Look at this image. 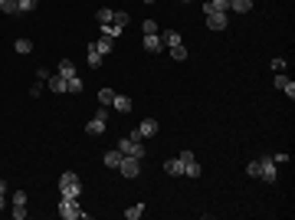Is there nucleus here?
I'll return each mask as SVG.
<instances>
[{"label":"nucleus","mask_w":295,"mask_h":220,"mask_svg":"<svg viewBox=\"0 0 295 220\" xmlns=\"http://www.w3.org/2000/svg\"><path fill=\"white\" fill-rule=\"evenodd\" d=\"M151 135H158V119H144L141 125H138L135 132L128 135V138H135V141H144V138H151Z\"/></svg>","instance_id":"f03ea898"},{"label":"nucleus","mask_w":295,"mask_h":220,"mask_svg":"<svg viewBox=\"0 0 295 220\" xmlns=\"http://www.w3.org/2000/svg\"><path fill=\"white\" fill-rule=\"evenodd\" d=\"M59 191H62V197H72V201H79V194H82L79 174H76V171H62V174H59Z\"/></svg>","instance_id":"f257e3e1"},{"label":"nucleus","mask_w":295,"mask_h":220,"mask_svg":"<svg viewBox=\"0 0 295 220\" xmlns=\"http://www.w3.org/2000/svg\"><path fill=\"white\" fill-rule=\"evenodd\" d=\"M98 66H102V53L95 46H89V69H98Z\"/></svg>","instance_id":"412c9836"},{"label":"nucleus","mask_w":295,"mask_h":220,"mask_svg":"<svg viewBox=\"0 0 295 220\" xmlns=\"http://www.w3.org/2000/svg\"><path fill=\"white\" fill-rule=\"evenodd\" d=\"M272 72H285V59H282V56L272 59Z\"/></svg>","instance_id":"72a5a7b5"},{"label":"nucleus","mask_w":295,"mask_h":220,"mask_svg":"<svg viewBox=\"0 0 295 220\" xmlns=\"http://www.w3.org/2000/svg\"><path fill=\"white\" fill-rule=\"evenodd\" d=\"M105 119H108V112H105V105H98L95 119L86 125V135H102V132H105Z\"/></svg>","instance_id":"0eeeda50"},{"label":"nucleus","mask_w":295,"mask_h":220,"mask_svg":"<svg viewBox=\"0 0 295 220\" xmlns=\"http://www.w3.org/2000/svg\"><path fill=\"white\" fill-rule=\"evenodd\" d=\"M92 46H95V50H98V53H102V56H105V53H112V46H115V36H108V33H102V36H98Z\"/></svg>","instance_id":"9b49d317"},{"label":"nucleus","mask_w":295,"mask_h":220,"mask_svg":"<svg viewBox=\"0 0 295 220\" xmlns=\"http://www.w3.org/2000/svg\"><path fill=\"white\" fill-rule=\"evenodd\" d=\"M13 204H26V191H13Z\"/></svg>","instance_id":"f704fd0d"},{"label":"nucleus","mask_w":295,"mask_h":220,"mask_svg":"<svg viewBox=\"0 0 295 220\" xmlns=\"http://www.w3.org/2000/svg\"><path fill=\"white\" fill-rule=\"evenodd\" d=\"M59 217H62V220H76V217H82L79 201H72V197H62V201H59Z\"/></svg>","instance_id":"39448f33"},{"label":"nucleus","mask_w":295,"mask_h":220,"mask_svg":"<svg viewBox=\"0 0 295 220\" xmlns=\"http://www.w3.org/2000/svg\"><path fill=\"white\" fill-rule=\"evenodd\" d=\"M164 171H167V174H184V164H180V158H171V161H164Z\"/></svg>","instance_id":"a211bd4d"},{"label":"nucleus","mask_w":295,"mask_h":220,"mask_svg":"<svg viewBox=\"0 0 295 220\" xmlns=\"http://www.w3.org/2000/svg\"><path fill=\"white\" fill-rule=\"evenodd\" d=\"M167 53H171V56L177 59V63H184V59H187V50H184V43H180V46H171Z\"/></svg>","instance_id":"a878e982"},{"label":"nucleus","mask_w":295,"mask_h":220,"mask_svg":"<svg viewBox=\"0 0 295 220\" xmlns=\"http://www.w3.org/2000/svg\"><path fill=\"white\" fill-rule=\"evenodd\" d=\"M276 168H279V164L272 161V158H263V161H259V177H263V181H269V184H272V181H276V174H279Z\"/></svg>","instance_id":"6e6552de"},{"label":"nucleus","mask_w":295,"mask_h":220,"mask_svg":"<svg viewBox=\"0 0 295 220\" xmlns=\"http://www.w3.org/2000/svg\"><path fill=\"white\" fill-rule=\"evenodd\" d=\"M112 99H115V92H112L108 86H102V89H98V102H102V105H112Z\"/></svg>","instance_id":"b1692460"},{"label":"nucleus","mask_w":295,"mask_h":220,"mask_svg":"<svg viewBox=\"0 0 295 220\" xmlns=\"http://www.w3.org/2000/svg\"><path fill=\"white\" fill-rule=\"evenodd\" d=\"M118 171H122V174L128 177V181H131V177H138V174H141V158L125 155V158H122V164H118Z\"/></svg>","instance_id":"20e7f679"},{"label":"nucleus","mask_w":295,"mask_h":220,"mask_svg":"<svg viewBox=\"0 0 295 220\" xmlns=\"http://www.w3.org/2000/svg\"><path fill=\"white\" fill-rule=\"evenodd\" d=\"M180 164H184V174L187 177H200L203 174V168H200V161H197L194 151H184V155H180Z\"/></svg>","instance_id":"7ed1b4c3"},{"label":"nucleus","mask_w":295,"mask_h":220,"mask_svg":"<svg viewBox=\"0 0 295 220\" xmlns=\"http://www.w3.org/2000/svg\"><path fill=\"white\" fill-rule=\"evenodd\" d=\"M112 23H115L118 30H122V26L128 23V13H125V10H115V20H112Z\"/></svg>","instance_id":"c756f323"},{"label":"nucleus","mask_w":295,"mask_h":220,"mask_svg":"<svg viewBox=\"0 0 295 220\" xmlns=\"http://www.w3.org/2000/svg\"><path fill=\"white\" fill-rule=\"evenodd\" d=\"M56 72H59L62 79H72V76H76V66H72V59H59V66H56Z\"/></svg>","instance_id":"4468645a"},{"label":"nucleus","mask_w":295,"mask_h":220,"mask_svg":"<svg viewBox=\"0 0 295 220\" xmlns=\"http://www.w3.org/2000/svg\"><path fill=\"white\" fill-rule=\"evenodd\" d=\"M13 46H17V53H23V56H26V53H33V43H30V40H17Z\"/></svg>","instance_id":"c85d7f7f"},{"label":"nucleus","mask_w":295,"mask_h":220,"mask_svg":"<svg viewBox=\"0 0 295 220\" xmlns=\"http://www.w3.org/2000/svg\"><path fill=\"white\" fill-rule=\"evenodd\" d=\"M144 50H148V53H161V50H164V43H161V36H158V33L144 36Z\"/></svg>","instance_id":"2eb2a0df"},{"label":"nucleus","mask_w":295,"mask_h":220,"mask_svg":"<svg viewBox=\"0 0 295 220\" xmlns=\"http://www.w3.org/2000/svg\"><path fill=\"white\" fill-rule=\"evenodd\" d=\"M66 92H76V95L82 92V79H79V72H76L72 79H66Z\"/></svg>","instance_id":"4be33fe9"},{"label":"nucleus","mask_w":295,"mask_h":220,"mask_svg":"<svg viewBox=\"0 0 295 220\" xmlns=\"http://www.w3.org/2000/svg\"><path fill=\"white\" fill-rule=\"evenodd\" d=\"M141 214H144V204H135V207H128V210H125V220H138Z\"/></svg>","instance_id":"393cba45"},{"label":"nucleus","mask_w":295,"mask_h":220,"mask_svg":"<svg viewBox=\"0 0 295 220\" xmlns=\"http://www.w3.org/2000/svg\"><path fill=\"white\" fill-rule=\"evenodd\" d=\"M144 4H158V0H144Z\"/></svg>","instance_id":"e433bc0d"},{"label":"nucleus","mask_w":295,"mask_h":220,"mask_svg":"<svg viewBox=\"0 0 295 220\" xmlns=\"http://www.w3.org/2000/svg\"><path fill=\"white\" fill-rule=\"evenodd\" d=\"M230 10H236V13H249V10H252V0H230Z\"/></svg>","instance_id":"6ab92c4d"},{"label":"nucleus","mask_w":295,"mask_h":220,"mask_svg":"<svg viewBox=\"0 0 295 220\" xmlns=\"http://www.w3.org/2000/svg\"><path fill=\"white\" fill-rule=\"evenodd\" d=\"M180 4H191V0H180Z\"/></svg>","instance_id":"4c0bfd02"},{"label":"nucleus","mask_w":295,"mask_h":220,"mask_svg":"<svg viewBox=\"0 0 295 220\" xmlns=\"http://www.w3.org/2000/svg\"><path fill=\"white\" fill-rule=\"evenodd\" d=\"M0 13H20L17 10V0H0Z\"/></svg>","instance_id":"cd10ccee"},{"label":"nucleus","mask_w":295,"mask_h":220,"mask_svg":"<svg viewBox=\"0 0 295 220\" xmlns=\"http://www.w3.org/2000/svg\"><path fill=\"white\" fill-rule=\"evenodd\" d=\"M276 89H282V92L289 95V99H295V82H292L285 72H276Z\"/></svg>","instance_id":"1a4fd4ad"},{"label":"nucleus","mask_w":295,"mask_h":220,"mask_svg":"<svg viewBox=\"0 0 295 220\" xmlns=\"http://www.w3.org/2000/svg\"><path fill=\"white\" fill-rule=\"evenodd\" d=\"M203 13H230V0H207Z\"/></svg>","instance_id":"9d476101"},{"label":"nucleus","mask_w":295,"mask_h":220,"mask_svg":"<svg viewBox=\"0 0 295 220\" xmlns=\"http://www.w3.org/2000/svg\"><path fill=\"white\" fill-rule=\"evenodd\" d=\"M95 17H98V23L105 26V23H112V20H115V10H108V7H102V10H98Z\"/></svg>","instance_id":"5701e85b"},{"label":"nucleus","mask_w":295,"mask_h":220,"mask_svg":"<svg viewBox=\"0 0 295 220\" xmlns=\"http://www.w3.org/2000/svg\"><path fill=\"white\" fill-rule=\"evenodd\" d=\"M141 30H144V36H151V33H158V23H154V20H144Z\"/></svg>","instance_id":"7c9ffc66"},{"label":"nucleus","mask_w":295,"mask_h":220,"mask_svg":"<svg viewBox=\"0 0 295 220\" xmlns=\"http://www.w3.org/2000/svg\"><path fill=\"white\" fill-rule=\"evenodd\" d=\"M13 217L23 220V217H26V204H13Z\"/></svg>","instance_id":"2f4dec72"},{"label":"nucleus","mask_w":295,"mask_h":220,"mask_svg":"<svg viewBox=\"0 0 295 220\" xmlns=\"http://www.w3.org/2000/svg\"><path fill=\"white\" fill-rule=\"evenodd\" d=\"M246 174H249V177H259V161H249V164H246Z\"/></svg>","instance_id":"473e14b6"},{"label":"nucleus","mask_w":295,"mask_h":220,"mask_svg":"<svg viewBox=\"0 0 295 220\" xmlns=\"http://www.w3.org/2000/svg\"><path fill=\"white\" fill-rule=\"evenodd\" d=\"M17 10H20V13H30V10H36V0H17Z\"/></svg>","instance_id":"bb28decb"},{"label":"nucleus","mask_w":295,"mask_h":220,"mask_svg":"<svg viewBox=\"0 0 295 220\" xmlns=\"http://www.w3.org/2000/svg\"><path fill=\"white\" fill-rule=\"evenodd\" d=\"M112 105H115L118 112H131V99H128V95H115V99H112Z\"/></svg>","instance_id":"f3484780"},{"label":"nucleus","mask_w":295,"mask_h":220,"mask_svg":"<svg viewBox=\"0 0 295 220\" xmlns=\"http://www.w3.org/2000/svg\"><path fill=\"white\" fill-rule=\"evenodd\" d=\"M161 43H164L167 50H171V46H180V33H177V30H167L164 36H161Z\"/></svg>","instance_id":"dca6fc26"},{"label":"nucleus","mask_w":295,"mask_h":220,"mask_svg":"<svg viewBox=\"0 0 295 220\" xmlns=\"http://www.w3.org/2000/svg\"><path fill=\"white\" fill-rule=\"evenodd\" d=\"M207 26L210 30H227V13H207Z\"/></svg>","instance_id":"f8f14e48"},{"label":"nucleus","mask_w":295,"mask_h":220,"mask_svg":"<svg viewBox=\"0 0 295 220\" xmlns=\"http://www.w3.org/2000/svg\"><path fill=\"white\" fill-rule=\"evenodd\" d=\"M122 151H118V148H112V151H105V168H115L118 171V164H122Z\"/></svg>","instance_id":"ddd939ff"},{"label":"nucleus","mask_w":295,"mask_h":220,"mask_svg":"<svg viewBox=\"0 0 295 220\" xmlns=\"http://www.w3.org/2000/svg\"><path fill=\"white\" fill-rule=\"evenodd\" d=\"M4 197H7V194H4V191H0V210H4Z\"/></svg>","instance_id":"c9c22d12"},{"label":"nucleus","mask_w":295,"mask_h":220,"mask_svg":"<svg viewBox=\"0 0 295 220\" xmlns=\"http://www.w3.org/2000/svg\"><path fill=\"white\" fill-rule=\"evenodd\" d=\"M46 82H49V89H53V92H66V79H62L59 72H56L53 79H46Z\"/></svg>","instance_id":"aec40b11"},{"label":"nucleus","mask_w":295,"mask_h":220,"mask_svg":"<svg viewBox=\"0 0 295 220\" xmlns=\"http://www.w3.org/2000/svg\"><path fill=\"white\" fill-rule=\"evenodd\" d=\"M118 151H122V155H131V158H144L148 155L144 145H141V141H135V138H122V141H118Z\"/></svg>","instance_id":"423d86ee"}]
</instances>
